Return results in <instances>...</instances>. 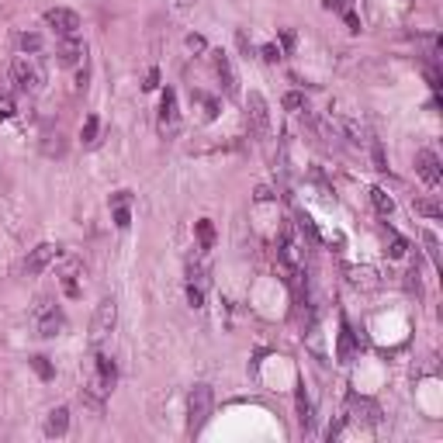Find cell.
Masks as SVG:
<instances>
[{"label": "cell", "mask_w": 443, "mask_h": 443, "mask_svg": "<svg viewBox=\"0 0 443 443\" xmlns=\"http://www.w3.org/2000/svg\"><path fill=\"white\" fill-rule=\"evenodd\" d=\"M118 326V301L114 298H105L97 309H94V319H90V343L101 346Z\"/></svg>", "instance_id": "cell-3"}, {"label": "cell", "mask_w": 443, "mask_h": 443, "mask_svg": "<svg viewBox=\"0 0 443 443\" xmlns=\"http://www.w3.org/2000/svg\"><path fill=\"white\" fill-rule=\"evenodd\" d=\"M170 4H174V11H187V7H191L194 0H170Z\"/></svg>", "instance_id": "cell-35"}, {"label": "cell", "mask_w": 443, "mask_h": 443, "mask_svg": "<svg viewBox=\"0 0 443 443\" xmlns=\"http://www.w3.org/2000/svg\"><path fill=\"white\" fill-rule=\"evenodd\" d=\"M405 250H409V246H405V239H398V235H395V239H391L388 257H391V260H402V257H405Z\"/></svg>", "instance_id": "cell-26"}, {"label": "cell", "mask_w": 443, "mask_h": 443, "mask_svg": "<svg viewBox=\"0 0 443 443\" xmlns=\"http://www.w3.org/2000/svg\"><path fill=\"white\" fill-rule=\"evenodd\" d=\"M114 381H118L114 361L101 353V357H97V388H101V391H111V388H114Z\"/></svg>", "instance_id": "cell-13"}, {"label": "cell", "mask_w": 443, "mask_h": 443, "mask_svg": "<svg viewBox=\"0 0 443 443\" xmlns=\"http://www.w3.org/2000/svg\"><path fill=\"white\" fill-rule=\"evenodd\" d=\"M187 298H191V305H194V309H201V301H205V294H201V287H187Z\"/></svg>", "instance_id": "cell-31"}, {"label": "cell", "mask_w": 443, "mask_h": 443, "mask_svg": "<svg viewBox=\"0 0 443 443\" xmlns=\"http://www.w3.org/2000/svg\"><path fill=\"white\" fill-rule=\"evenodd\" d=\"M211 409H215V391L208 385H194L191 395H187V429L198 433L205 422H208Z\"/></svg>", "instance_id": "cell-1"}, {"label": "cell", "mask_w": 443, "mask_h": 443, "mask_svg": "<svg viewBox=\"0 0 443 443\" xmlns=\"http://www.w3.org/2000/svg\"><path fill=\"white\" fill-rule=\"evenodd\" d=\"M42 153H46V156H63V153H66V139H63V135H46Z\"/></svg>", "instance_id": "cell-23"}, {"label": "cell", "mask_w": 443, "mask_h": 443, "mask_svg": "<svg viewBox=\"0 0 443 443\" xmlns=\"http://www.w3.org/2000/svg\"><path fill=\"white\" fill-rule=\"evenodd\" d=\"M194 233H198V246H201V253L215 246V225H211V218H201V222L194 225Z\"/></svg>", "instance_id": "cell-20"}, {"label": "cell", "mask_w": 443, "mask_h": 443, "mask_svg": "<svg viewBox=\"0 0 443 443\" xmlns=\"http://www.w3.org/2000/svg\"><path fill=\"white\" fill-rule=\"evenodd\" d=\"M416 174H419V181L426 183V187H437L440 177H443L440 156H437L433 149H419L416 153Z\"/></svg>", "instance_id": "cell-8"}, {"label": "cell", "mask_w": 443, "mask_h": 443, "mask_svg": "<svg viewBox=\"0 0 443 443\" xmlns=\"http://www.w3.org/2000/svg\"><path fill=\"white\" fill-rule=\"evenodd\" d=\"M343 18H346V25H350V31H361V21H357V14H353V11H346Z\"/></svg>", "instance_id": "cell-34"}, {"label": "cell", "mask_w": 443, "mask_h": 443, "mask_svg": "<svg viewBox=\"0 0 443 443\" xmlns=\"http://www.w3.org/2000/svg\"><path fill=\"white\" fill-rule=\"evenodd\" d=\"M31 367H35V370H38L42 378H53V367L46 364V357H35V361H31Z\"/></svg>", "instance_id": "cell-30"}, {"label": "cell", "mask_w": 443, "mask_h": 443, "mask_svg": "<svg viewBox=\"0 0 443 443\" xmlns=\"http://www.w3.org/2000/svg\"><path fill=\"white\" fill-rule=\"evenodd\" d=\"M416 215H426V218H443V208L433 201V198H416Z\"/></svg>", "instance_id": "cell-22"}, {"label": "cell", "mask_w": 443, "mask_h": 443, "mask_svg": "<svg viewBox=\"0 0 443 443\" xmlns=\"http://www.w3.org/2000/svg\"><path fill=\"white\" fill-rule=\"evenodd\" d=\"M46 25L53 28L59 38H73L80 31V14L70 11V7H49L46 11Z\"/></svg>", "instance_id": "cell-5"}, {"label": "cell", "mask_w": 443, "mask_h": 443, "mask_svg": "<svg viewBox=\"0 0 443 443\" xmlns=\"http://www.w3.org/2000/svg\"><path fill=\"white\" fill-rule=\"evenodd\" d=\"M284 107H287V111H301V107H305V97H301V94H287Z\"/></svg>", "instance_id": "cell-28"}, {"label": "cell", "mask_w": 443, "mask_h": 443, "mask_svg": "<svg viewBox=\"0 0 443 443\" xmlns=\"http://www.w3.org/2000/svg\"><path fill=\"white\" fill-rule=\"evenodd\" d=\"M326 11H336V14H346L350 11V0H322Z\"/></svg>", "instance_id": "cell-29"}, {"label": "cell", "mask_w": 443, "mask_h": 443, "mask_svg": "<svg viewBox=\"0 0 443 443\" xmlns=\"http://www.w3.org/2000/svg\"><path fill=\"white\" fill-rule=\"evenodd\" d=\"M246 107H250V125H253V132H257L260 139H267V135H270V107H267V97L257 94V90H250Z\"/></svg>", "instance_id": "cell-6"}, {"label": "cell", "mask_w": 443, "mask_h": 443, "mask_svg": "<svg viewBox=\"0 0 443 443\" xmlns=\"http://www.w3.org/2000/svg\"><path fill=\"white\" fill-rule=\"evenodd\" d=\"M97 129H101V122L90 114L87 122H83V129H80V139H83V146H94L97 142Z\"/></svg>", "instance_id": "cell-24"}, {"label": "cell", "mask_w": 443, "mask_h": 443, "mask_svg": "<svg viewBox=\"0 0 443 443\" xmlns=\"http://www.w3.org/2000/svg\"><path fill=\"white\" fill-rule=\"evenodd\" d=\"M422 239H426V246H429V257H433V260H440V250H437V246H440V239H437L433 233H422Z\"/></svg>", "instance_id": "cell-27"}, {"label": "cell", "mask_w": 443, "mask_h": 443, "mask_svg": "<svg viewBox=\"0 0 443 443\" xmlns=\"http://www.w3.org/2000/svg\"><path fill=\"white\" fill-rule=\"evenodd\" d=\"M63 326H66V319L59 312V305H53L49 298H38V305H35V329H38V336L53 339L63 333Z\"/></svg>", "instance_id": "cell-4"}, {"label": "cell", "mask_w": 443, "mask_h": 443, "mask_svg": "<svg viewBox=\"0 0 443 443\" xmlns=\"http://www.w3.org/2000/svg\"><path fill=\"white\" fill-rule=\"evenodd\" d=\"M260 53H263V59H267V63H277V59H281V49H277V46H263Z\"/></svg>", "instance_id": "cell-32"}, {"label": "cell", "mask_w": 443, "mask_h": 443, "mask_svg": "<svg viewBox=\"0 0 443 443\" xmlns=\"http://www.w3.org/2000/svg\"><path fill=\"white\" fill-rule=\"evenodd\" d=\"M77 274H80V263H77V260H70L66 267H63V274H59V284H63V291H66L70 298H77V294H80Z\"/></svg>", "instance_id": "cell-16"}, {"label": "cell", "mask_w": 443, "mask_h": 443, "mask_svg": "<svg viewBox=\"0 0 443 443\" xmlns=\"http://www.w3.org/2000/svg\"><path fill=\"white\" fill-rule=\"evenodd\" d=\"M18 49L25 55L42 53V35H38V31H21V35H18Z\"/></svg>", "instance_id": "cell-21"}, {"label": "cell", "mask_w": 443, "mask_h": 443, "mask_svg": "<svg viewBox=\"0 0 443 443\" xmlns=\"http://www.w3.org/2000/svg\"><path fill=\"white\" fill-rule=\"evenodd\" d=\"M83 55H87V46L80 42L77 35H73V38H59V46H55V63H59V66L73 70V66L83 63Z\"/></svg>", "instance_id": "cell-9"}, {"label": "cell", "mask_w": 443, "mask_h": 443, "mask_svg": "<svg viewBox=\"0 0 443 443\" xmlns=\"http://www.w3.org/2000/svg\"><path fill=\"white\" fill-rule=\"evenodd\" d=\"M11 70H14V83H18L21 94H38L46 87V70H42V63L35 55H21Z\"/></svg>", "instance_id": "cell-2"}, {"label": "cell", "mask_w": 443, "mask_h": 443, "mask_svg": "<svg viewBox=\"0 0 443 443\" xmlns=\"http://www.w3.org/2000/svg\"><path fill=\"white\" fill-rule=\"evenodd\" d=\"M215 70H218V77H222V83H225V94L233 97L235 94V77H233V66H229V59L222 53H215Z\"/></svg>", "instance_id": "cell-18"}, {"label": "cell", "mask_w": 443, "mask_h": 443, "mask_svg": "<svg viewBox=\"0 0 443 443\" xmlns=\"http://www.w3.org/2000/svg\"><path fill=\"white\" fill-rule=\"evenodd\" d=\"M370 205L378 208V215H385V218L395 211V201H391V194L385 187H370Z\"/></svg>", "instance_id": "cell-19"}, {"label": "cell", "mask_w": 443, "mask_h": 443, "mask_svg": "<svg viewBox=\"0 0 443 443\" xmlns=\"http://www.w3.org/2000/svg\"><path fill=\"white\" fill-rule=\"evenodd\" d=\"M14 94H18L14 70H11V66H0V114H14Z\"/></svg>", "instance_id": "cell-10"}, {"label": "cell", "mask_w": 443, "mask_h": 443, "mask_svg": "<svg viewBox=\"0 0 443 443\" xmlns=\"http://www.w3.org/2000/svg\"><path fill=\"white\" fill-rule=\"evenodd\" d=\"M370 156H374V170H388V159H385V149H381V142H370Z\"/></svg>", "instance_id": "cell-25"}, {"label": "cell", "mask_w": 443, "mask_h": 443, "mask_svg": "<svg viewBox=\"0 0 443 443\" xmlns=\"http://www.w3.org/2000/svg\"><path fill=\"white\" fill-rule=\"evenodd\" d=\"M177 129V94L166 90L163 105H159V132H174Z\"/></svg>", "instance_id": "cell-11"}, {"label": "cell", "mask_w": 443, "mask_h": 443, "mask_svg": "<svg viewBox=\"0 0 443 443\" xmlns=\"http://www.w3.org/2000/svg\"><path fill=\"white\" fill-rule=\"evenodd\" d=\"M350 405H353V419H357V422H361V419L370 422V426H378V422H381V409H378L374 402H367V398H353Z\"/></svg>", "instance_id": "cell-14"}, {"label": "cell", "mask_w": 443, "mask_h": 443, "mask_svg": "<svg viewBox=\"0 0 443 443\" xmlns=\"http://www.w3.org/2000/svg\"><path fill=\"white\" fill-rule=\"evenodd\" d=\"M59 257V246L55 242H38L31 253H28V260H25V274L28 277H38V274H46L49 270V263Z\"/></svg>", "instance_id": "cell-7"}, {"label": "cell", "mask_w": 443, "mask_h": 443, "mask_svg": "<svg viewBox=\"0 0 443 443\" xmlns=\"http://www.w3.org/2000/svg\"><path fill=\"white\" fill-rule=\"evenodd\" d=\"M350 284L353 287H378V274L370 267H350Z\"/></svg>", "instance_id": "cell-17"}, {"label": "cell", "mask_w": 443, "mask_h": 443, "mask_svg": "<svg viewBox=\"0 0 443 443\" xmlns=\"http://www.w3.org/2000/svg\"><path fill=\"white\" fill-rule=\"evenodd\" d=\"M353 353H357V346H353V333H350V326L343 322V326H339V346H336L339 364H350V361H353Z\"/></svg>", "instance_id": "cell-15"}, {"label": "cell", "mask_w": 443, "mask_h": 443, "mask_svg": "<svg viewBox=\"0 0 443 443\" xmlns=\"http://www.w3.org/2000/svg\"><path fill=\"white\" fill-rule=\"evenodd\" d=\"M187 49L201 53V49H205V38H201V35H191V38H187Z\"/></svg>", "instance_id": "cell-33"}, {"label": "cell", "mask_w": 443, "mask_h": 443, "mask_svg": "<svg viewBox=\"0 0 443 443\" xmlns=\"http://www.w3.org/2000/svg\"><path fill=\"white\" fill-rule=\"evenodd\" d=\"M66 429H70V409L59 405L46 416V437H66Z\"/></svg>", "instance_id": "cell-12"}]
</instances>
